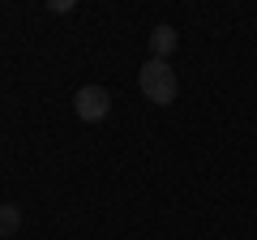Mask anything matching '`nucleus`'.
I'll return each instance as SVG.
<instances>
[{"label":"nucleus","mask_w":257,"mask_h":240,"mask_svg":"<svg viewBox=\"0 0 257 240\" xmlns=\"http://www.w3.org/2000/svg\"><path fill=\"white\" fill-rule=\"evenodd\" d=\"M138 86H142V94H146L150 103H159V107L176 103V94H180V77H176V69L167 65V60H155V56L142 65Z\"/></svg>","instance_id":"1"},{"label":"nucleus","mask_w":257,"mask_h":240,"mask_svg":"<svg viewBox=\"0 0 257 240\" xmlns=\"http://www.w3.org/2000/svg\"><path fill=\"white\" fill-rule=\"evenodd\" d=\"M73 111H77V120H86V125H99V120H107L111 116V94L103 90V86H77V94H73Z\"/></svg>","instance_id":"2"},{"label":"nucleus","mask_w":257,"mask_h":240,"mask_svg":"<svg viewBox=\"0 0 257 240\" xmlns=\"http://www.w3.org/2000/svg\"><path fill=\"white\" fill-rule=\"evenodd\" d=\"M176 43H180V39H176V30L167 26V22H159V26L150 30V52H155V60H167V56L176 52Z\"/></svg>","instance_id":"3"},{"label":"nucleus","mask_w":257,"mask_h":240,"mask_svg":"<svg viewBox=\"0 0 257 240\" xmlns=\"http://www.w3.org/2000/svg\"><path fill=\"white\" fill-rule=\"evenodd\" d=\"M22 227V206L13 202H0V240H13Z\"/></svg>","instance_id":"4"}]
</instances>
